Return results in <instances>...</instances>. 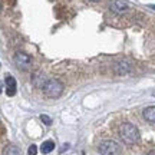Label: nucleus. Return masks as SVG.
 I'll use <instances>...</instances> for the list:
<instances>
[{
	"label": "nucleus",
	"mask_w": 155,
	"mask_h": 155,
	"mask_svg": "<svg viewBox=\"0 0 155 155\" xmlns=\"http://www.w3.org/2000/svg\"><path fill=\"white\" fill-rule=\"evenodd\" d=\"M119 137L127 145H134L139 141V131L138 128L132 124H122L119 128Z\"/></svg>",
	"instance_id": "obj_1"
},
{
	"label": "nucleus",
	"mask_w": 155,
	"mask_h": 155,
	"mask_svg": "<svg viewBox=\"0 0 155 155\" xmlns=\"http://www.w3.org/2000/svg\"><path fill=\"white\" fill-rule=\"evenodd\" d=\"M43 92L48 98H59L63 92V83L58 79H48L43 85Z\"/></svg>",
	"instance_id": "obj_2"
},
{
	"label": "nucleus",
	"mask_w": 155,
	"mask_h": 155,
	"mask_svg": "<svg viewBox=\"0 0 155 155\" xmlns=\"http://www.w3.org/2000/svg\"><path fill=\"white\" fill-rule=\"evenodd\" d=\"M98 151L101 155H119L121 154V147L115 141H102L98 145Z\"/></svg>",
	"instance_id": "obj_3"
},
{
	"label": "nucleus",
	"mask_w": 155,
	"mask_h": 155,
	"mask_svg": "<svg viewBox=\"0 0 155 155\" xmlns=\"http://www.w3.org/2000/svg\"><path fill=\"white\" fill-rule=\"evenodd\" d=\"M30 62H32L30 56L26 55V53H23V52H17L16 55H15V63H16L20 69H26V68H29Z\"/></svg>",
	"instance_id": "obj_4"
},
{
	"label": "nucleus",
	"mask_w": 155,
	"mask_h": 155,
	"mask_svg": "<svg viewBox=\"0 0 155 155\" xmlns=\"http://www.w3.org/2000/svg\"><path fill=\"white\" fill-rule=\"evenodd\" d=\"M109 7H111L112 12H115V13H125L128 10V3L127 2H124V0H111L109 2Z\"/></svg>",
	"instance_id": "obj_5"
},
{
	"label": "nucleus",
	"mask_w": 155,
	"mask_h": 155,
	"mask_svg": "<svg viewBox=\"0 0 155 155\" xmlns=\"http://www.w3.org/2000/svg\"><path fill=\"white\" fill-rule=\"evenodd\" d=\"M6 94L9 96H13L16 94V79L12 76V75H6Z\"/></svg>",
	"instance_id": "obj_6"
},
{
	"label": "nucleus",
	"mask_w": 155,
	"mask_h": 155,
	"mask_svg": "<svg viewBox=\"0 0 155 155\" xmlns=\"http://www.w3.org/2000/svg\"><path fill=\"white\" fill-rule=\"evenodd\" d=\"M131 71V65L128 62H119L115 65V73L116 75H125Z\"/></svg>",
	"instance_id": "obj_7"
},
{
	"label": "nucleus",
	"mask_w": 155,
	"mask_h": 155,
	"mask_svg": "<svg viewBox=\"0 0 155 155\" xmlns=\"http://www.w3.org/2000/svg\"><path fill=\"white\" fill-rule=\"evenodd\" d=\"M3 155H22V151L17 145H6L5 150H3Z\"/></svg>",
	"instance_id": "obj_8"
},
{
	"label": "nucleus",
	"mask_w": 155,
	"mask_h": 155,
	"mask_svg": "<svg viewBox=\"0 0 155 155\" xmlns=\"http://www.w3.org/2000/svg\"><path fill=\"white\" fill-rule=\"evenodd\" d=\"M144 118L148 122H154L155 124V106H148V108H145Z\"/></svg>",
	"instance_id": "obj_9"
},
{
	"label": "nucleus",
	"mask_w": 155,
	"mask_h": 155,
	"mask_svg": "<svg viewBox=\"0 0 155 155\" xmlns=\"http://www.w3.org/2000/svg\"><path fill=\"white\" fill-rule=\"evenodd\" d=\"M55 150V142L53 141H45L43 144H42V147H40V151H42V154H49V152H52V151Z\"/></svg>",
	"instance_id": "obj_10"
},
{
	"label": "nucleus",
	"mask_w": 155,
	"mask_h": 155,
	"mask_svg": "<svg viewBox=\"0 0 155 155\" xmlns=\"http://www.w3.org/2000/svg\"><path fill=\"white\" fill-rule=\"evenodd\" d=\"M45 82H46V79L43 78V75H40V73H35L33 75V85L35 86H38V88H43Z\"/></svg>",
	"instance_id": "obj_11"
},
{
	"label": "nucleus",
	"mask_w": 155,
	"mask_h": 155,
	"mask_svg": "<svg viewBox=\"0 0 155 155\" xmlns=\"http://www.w3.org/2000/svg\"><path fill=\"white\" fill-rule=\"evenodd\" d=\"M40 121L43 122L45 125H50L52 124V118L48 115H40Z\"/></svg>",
	"instance_id": "obj_12"
},
{
	"label": "nucleus",
	"mask_w": 155,
	"mask_h": 155,
	"mask_svg": "<svg viewBox=\"0 0 155 155\" xmlns=\"http://www.w3.org/2000/svg\"><path fill=\"white\" fill-rule=\"evenodd\" d=\"M38 154V147L36 145H30L28 150V155H36Z\"/></svg>",
	"instance_id": "obj_13"
},
{
	"label": "nucleus",
	"mask_w": 155,
	"mask_h": 155,
	"mask_svg": "<svg viewBox=\"0 0 155 155\" xmlns=\"http://www.w3.org/2000/svg\"><path fill=\"white\" fill-rule=\"evenodd\" d=\"M148 155H155V151H151V152H148Z\"/></svg>",
	"instance_id": "obj_14"
},
{
	"label": "nucleus",
	"mask_w": 155,
	"mask_h": 155,
	"mask_svg": "<svg viewBox=\"0 0 155 155\" xmlns=\"http://www.w3.org/2000/svg\"><path fill=\"white\" fill-rule=\"evenodd\" d=\"M150 7H151V9H154V10H155V5H151Z\"/></svg>",
	"instance_id": "obj_15"
},
{
	"label": "nucleus",
	"mask_w": 155,
	"mask_h": 155,
	"mask_svg": "<svg viewBox=\"0 0 155 155\" xmlns=\"http://www.w3.org/2000/svg\"><path fill=\"white\" fill-rule=\"evenodd\" d=\"M91 2H99V0H91Z\"/></svg>",
	"instance_id": "obj_16"
},
{
	"label": "nucleus",
	"mask_w": 155,
	"mask_h": 155,
	"mask_svg": "<svg viewBox=\"0 0 155 155\" xmlns=\"http://www.w3.org/2000/svg\"><path fill=\"white\" fill-rule=\"evenodd\" d=\"M0 92H2V88H0Z\"/></svg>",
	"instance_id": "obj_17"
}]
</instances>
